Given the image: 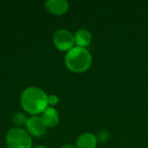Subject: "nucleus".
<instances>
[{
  "instance_id": "9d476101",
  "label": "nucleus",
  "mask_w": 148,
  "mask_h": 148,
  "mask_svg": "<svg viewBox=\"0 0 148 148\" xmlns=\"http://www.w3.org/2000/svg\"><path fill=\"white\" fill-rule=\"evenodd\" d=\"M28 120L26 115L22 113H16L12 116V121L18 127H23L27 126Z\"/></svg>"
},
{
  "instance_id": "39448f33",
  "label": "nucleus",
  "mask_w": 148,
  "mask_h": 148,
  "mask_svg": "<svg viewBox=\"0 0 148 148\" xmlns=\"http://www.w3.org/2000/svg\"><path fill=\"white\" fill-rule=\"evenodd\" d=\"M26 127L29 134L35 137L42 136L45 134L47 128V126L45 125L42 117L36 115L32 116L28 120Z\"/></svg>"
},
{
  "instance_id": "20e7f679",
  "label": "nucleus",
  "mask_w": 148,
  "mask_h": 148,
  "mask_svg": "<svg viewBox=\"0 0 148 148\" xmlns=\"http://www.w3.org/2000/svg\"><path fill=\"white\" fill-rule=\"evenodd\" d=\"M53 42L55 46L62 51L70 50L75 43L74 35L68 29H59L57 30L53 36Z\"/></svg>"
},
{
  "instance_id": "0eeeda50",
  "label": "nucleus",
  "mask_w": 148,
  "mask_h": 148,
  "mask_svg": "<svg viewBox=\"0 0 148 148\" xmlns=\"http://www.w3.org/2000/svg\"><path fill=\"white\" fill-rule=\"evenodd\" d=\"M98 140L96 136L91 133H84L81 134L76 140V148H95Z\"/></svg>"
},
{
  "instance_id": "f8f14e48",
  "label": "nucleus",
  "mask_w": 148,
  "mask_h": 148,
  "mask_svg": "<svg viewBox=\"0 0 148 148\" xmlns=\"http://www.w3.org/2000/svg\"><path fill=\"white\" fill-rule=\"evenodd\" d=\"M58 101H59V99L56 95H51L48 96V104L54 106V105H56L58 103Z\"/></svg>"
},
{
  "instance_id": "7ed1b4c3",
  "label": "nucleus",
  "mask_w": 148,
  "mask_h": 148,
  "mask_svg": "<svg viewBox=\"0 0 148 148\" xmlns=\"http://www.w3.org/2000/svg\"><path fill=\"white\" fill-rule=\"evenodd\" d=\"M8 148H31L32 140L29 134L23 129L11 128L6 135Z\"/></svg>"
},
{
  "instance_id": "423d86ee",
  "label": "nucleus",
  "mask_w": 148,
  "mask_h": 148,
  "mask_svg": "<svg viewBox=\"0 0 148 148\" xmlns=\"http://www.w3.org/2000/svg\"><path fill=\"white\" fill-rule=\"evenodd\" d=\"M47 10L54 15H62L69 9V3L66 0H49L45 3Z\"/></svg>"
},
{
  "instance_id": "f257e3e1",
  "label": "nucleus",
  "mask_w": 148,
  "mask_h": 148,
  "mask_svg": "<svg viewBox=\"0 0 148 148\" xmlns=\"http://www.w3.org/2000/svg\"><path fill=\"white\" fill-rule=\"evenodd\" d=\"M21 104L28 113L37 114L48 108V96L41 88L29 87L22 93Z\"/></svg>"
},
{
  "instance_id": "1a4fd4ad",
  "label": "nucleus",
  "mask_w": 148,
  "mask_h": 148,
  "mask_svg": "<svg viewBox=\"0 0 148 148\" xmlns=\"http://www.w3.org/2000/svg\"><path fill=\"white\" fill-rule=\"evenodd\" d=\"M75 37V43L78 47L85 48L91 43L92 41V34L89 30L86 29H81L76 31L74 35Z\"/></svg>"
},
{
  "instance_id": "6e6552de",
  "label": "nucleus",
  "mask_w": 148,
  "mask_h": 148,
  "mask_svg": "<svg viewBox=\"0 0 148 148\" xmlns=\"http://www.w3.org/2000/svg\"><path fill=\"white\" fill-rule=\"evenodd\" d=\"M42 119L44 121L45 125L49 127H54L59 122V114L57 111L52 108L48 107L43 112L42 115Z\"/></svg>"
},
{
  "instance_id": "ddd939ff",
  "label": "nucleus",
  "mask_w": 148,
  "mask_h": 148,
  "mask_svg": "<svg viewBox=\"0 0 148 148\" xmlns=\"http://www.w3.org/2000/svg\"><path fill=\"white\" fill-rule=\"evenodd\" d=\"M62 148H76V147H74V146H72V145L68 144V145H64V146H63Z\"/></svg>"
},
{
  "instance_id": "4468645a",
  "label": "nucleus",
  "mask_w": 148,
  "mask_h": 148,
  "mask_svg": "<svg viewBox=\"0 0 148 148\" xmlns=\"http://www.w3.org/2000/svg\"><path fill=\"white\" fill-rule=\"evenodd\" d=\"M34 148H47V147H45L44 146H37V147H34Z\"/></svg>"
},
{
  "instance_id": "f03ea898",
  "label": "nucleus",
  "mask_w": 148,
  "mask_h": 148,
  "mask_svg": "<svg viewBox=\"0 0 148 148\" xmlns=\"http://www.w3.org/2000/svg\"><path fill=\"white\" fill-rule=\"evenodd\" d=\"M65 64L69 70L75 73H82L90 68L92 56L86 48L75 46L67 52Z\"/></svg>"
},
{
  "instance_id": "9b49d317",
  "label": "nucleus",
  "mask_w": 148,
  "mask_h": 148,
  "mask_svg": "<svg viewBox=\"0 0 148 148\" xmlns=\"http://www.w3.org/2000/svg\"><path fill=\"white\" fill-rule=\"evenodd\" d=\"M96 136V139L98 141L101 142V143H104V142H107L109 139H110V134L108 130H101V131H99L98 134L95 135Z\"/></svg>"
}]
</instances>
